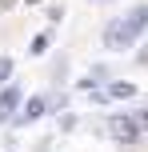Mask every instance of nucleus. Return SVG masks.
Here are the masks:
<instances>
[{
    "instance_id": "8",
    "label": "nucleus",
    "mask_w": 148,
    "mask_h": 152,
    "mask_svg": "<svg viewBox=\"0 0 148 152\" xmlns=\"http://www.w3.org/2000/svg\"><path fill=\"white\" fill-rule=\"evenodd\" d=\"M28 4H40V0H28Z\"/></svg>"
},
{
    "instance_id": "1",
    "label": "nucleus",
    "mask_w": 148,
    "mask_h": 152,
    "mask_svg": "<svg viewBox=\"0 0 148 152\" xmlns=\"http://www.w3.org/2000/svg\"><path fill=\"white\" fill-rule=\"evenodd\" d=\"M144 24H148V8H132L124 20H112L108 28H104V44L108 48H132L136 40H140Z\"/></svg>"
},
{
    "instance_id": "5",
    "label": "nucleus",
    "mask_w": 148,
    "mask_h": 152,
    "mask_svg": "<svg viewBox=\"0 0 148 152\" xmlns=\"http://www.w3.org/2000/svg\"><path fill=\"white\" fill-rule=\"evenodd\" d=\"M108 96H116V100H128V96H136V88H132V84H112V88H108Z\"/></svg>"
},
{
    "instance_id": "7",
    "label": "nucleus",
    "mask_w": 148,
    "mask_h": 152,
    "mask_svg": "<svg viewBox=\"0 0 148 152\" xmlns=\"http://www.w3.org/2000/svg\"><path fill=\"white\" fill-rule=\"evenodd\" d=\"M140 124H148V112H140Z\"/></svg>"
},
{
    "instance_id": "6",
    "label": "nucleus",
    "mask_w": 148,
    "mask_h": 152,
    "mask_svg": "<svg viewBox=\"0 0 148 152\" xmlns=\"http://www.w3.org/2000/svg\"><path fill=\"white\" fill-rule=\"evenodd\" d=\"M12 76V60H0V80H8Z\"/></svg>"
},
{
    "instance_id": "2",
    "label": "nucleus",
    "mask_w": 148,
    "mask_h": 152,
    "mask_svg": "<svg viewBox=\"0 0 148 152\" xmlns=\"http://www.w3.org/2000/svg\"><path fill=\"white\" fill-rule=\"evenodd\" d=\"M108 128H112V136H116V140H132V136H136V120H128V116H116Z\"/></svg>"
},
{
    "instance_id": "3",
    "label": "nucleus",
    "mask_w": 148,
    "mask_h": 152,
    "mask_svg": "<svg viewBox=\"0 0 148 152\" xmlns=\"http://www.w3.org/2000/svg\"><path fill=\"white\" fill-rule=\"evenodd\" d=\"M16 104H20V88H4V92H0V120H4Z\"/></svg>"
},
{
    "instance_id": "4",
    "label": "nucleus",
    "mask_w": 148,
    "mask_h": 152,
    "mask_svg": "<svg viewBox=\"0 0 148 152\" xmlns=\"http://www.w3.org/2000/svg\"><path fill=\"white\" fill-rule=\"evenodd\" d=\"M44 108H48L44 100H40V96H32V100H28V108H24V120H36V116H44Z\"/></svg>"
}]
</instances>
